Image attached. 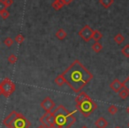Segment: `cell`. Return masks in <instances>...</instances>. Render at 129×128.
Wrapping results in <instances>:
<instances>
[{
	"label": "cell",
	"instance_id": "6da1fadb",
	"mask_svg": "<svg viewBox=\"0 0 129 128\" xmlns=\"http://www.w3.org/2000/svg\"><path fill=\"white\" fill-rule=\"evenodd\" d=\"M61 75L64 78V84H67L74 93L78 94L94 78L93 74L79 60H75Z\"/></svg>",
	"mask_w": 129,
	"mask_h": 128
},
{
	"label": "cell",
	"instance_id": "7a4b0ae2",
	"mask_svg": "<svg viewBox=\"0 0 129 128\" xmlns=\"http://www.w3.org/2000/svg\"><path fill=\"white\" fill-rule=\"evenodd\" d=\"M76 109L82 114L83 117H88L97 108V104L90 98L81 103H76Z\"/></svg>",
	"mask_w": 129,
	"mask_h": 128
},
{
	"label": "cell",
	"instance_id": "3957f363",
	"mask_svg": "<svg viewBox=\"0 0 129 128\" xmlns=\"http://www.w3.org/2000/svg\"><path fill=\"white\" fill-rule=\"evenodd\" d=\"M0 88L2 90L3 95L6 98H8L14 93L16 86H15V84L10 78H6L0 83Z\"/></svg>",
	"mask_w": 129,
	"mask_h": 128
},
{
	"label": "cell",
	"instance_id": "277c9868",
	"mask_svg": "<svg viewBox=\"0 0 129 128\" xmlns=\"http://www.w3.org/2000/svg\"><path fill=\"white\" fill-rule=\"evenodd\" d=\"M73 114L67 116V117H55L56 126H59V127H62V128H70L76 122L75 117Z\"/></svg>",
	"mask_w": 129,
	"mask_h": 128
},
{
	"label": "cell",
	"instance_id": "5b68a950",
	"mask_svg": "<svg viewBox=\"0 0 129 128\" xmlns=\"http://www.w3.org/2000/svg\"><path fill=\"white\" fill-rule=\"evenodd\" d=\"M31 125V123L24 117L22 114L19 113L16 118L13 120V122L11 124V125L8 128H29Z\"/></svg>",
	"mask_w": 129,
	"mask_h": 128
},
{
	"label": "cell",
	"instance_id": "8992f818",
	"mask_svg": "<svg viewBox=\"0 0 129 128\" xmlns=\"http://www.w3.org/2000/svg\"><path fill=\"white\" fill-rule=\"evenodd\" d=\"M93 31L94 29L89 25H85L81 30L78 32V35L84 40L85 42H89L93 38Z\"/></svg>",
	"mask_w": 129,
	"mask_h": 128
},
{
	"label": "cell",
	"instance_id": "52a82bcc",
	"mask_svg": "<svg viewBox=\"0 0 129 128\" xmlns=\"http://www.w3.org/2000/svg\"><path fill=\"white\" fill-rule=\"evenodd\" d=\"M41 107L43 109L45 110V112H52V109H54L56 107V103L50 97L47 96L41 102Z\"/></svg>",
	"mask_w": 129,
	"mask_h": 128
},
{
	"label": "cell",
	"instance_id": "ba28073f",
	"mask_svg": "<svg viewBox=\"0 0 129 128\" xmlns=\"http://www.w3.org/2000/svg\"><path fill=\"white\" fill-rule=\"evenodd\" d=\"M53 115L55 117H67V116L71 115L74 112H70L64 108L63 105H58L57 108L54 109V111H52Z\"/></svg>",
	"mask_w": 129,
	"mask_h": 128
},
{
	"label": "cell",
	"instance_id": "9c48e42d",
	"mask_svg": "<svg viewBox=\"0 0 129 128\" xmlns=\"http://www.w3.org/2000/svg\"><path fill=\"white\" fill-rule=\"evenodd\" d=\"M18 112L15 111V110H13V111L11 112V113L9 114V115L7 116V117H6V118L4 119V121H3V124H5V125L6 126V127H9L10 125H11V124L13 122V120H14L15 118H16V117L18 116Z\"/></svg>",
	"mask_w": 129,
	"mask_h": 128
},
{
	"label": "cell",
	"instance_id": "30bf717a",
	"mask_svg": "<svg viewBox=\"0 0 129 128\" xmlns=\"http://www.w3.org/2000/svg\"><path fill=\"white\" fill-rule=\"evenodd\" d=\"M110 88L115 93H118L122 88H123V84L120 82L118 78H115L111 84H110Z\"/></svg>",
	"mask_w": 129,
	"mask_h": 128
},
{
	"label": "cell",
	"instance_id": "8fae6325",
	"mask_svg": "<svg viewBox=\"0 0 129 128\" xmlns=\"http://www.w3.org/2000/svg\"><path fill=\"white\" fill-rule=\"evenodd\" d=\"M95 125L97 128H106L108 125V122L104 117H100L95 122Z\"/></svg>",
	"mask_w": 129,
	"mask_h": 128
},
{
	"label": "cell",
	"instance_id": "7c38bea8",
	"mask_svg": "<svg viewBox=\"0 0 129 128\" xmlns=\"http://www.w3.org/2000/svg\"><path fill=\"white\" fill-rule=\"evenodd\" d=\"M49 114H50V112H45V113L40 117L39 121H40V123H41L43 126H45L46 128H51L50 125V123H49V121H48Z\"/></svg>",
	"mask_w": 129,
	"mask_h": 128
},
{
	"label": "cell",
	"instance_id": "4fadbf2b",
	"mask_svg": "<svg viewBox=\"0 0 129 128\" xmlns=\"http://www.w3.org/2000/svg\"><path fill=\"white\" fill-rule=\"evenodd\" d=\"M88 99H90V97L86 94V93L81 92V93H79V94H78L77 96H76L75 102L76 103H81V102H82V101H85Z\"/></svg>",
	"mask_w": 129,
	"mask_h": 128
},
{
	"label": "cell",
	"instance_id": "5bb4252c",
	"mask_svg": "<svg viewBox=\"0 0 129 128\" xmlns=\"http://www.w3.org/2000/svg\"><path fill=\"white\" fill-rule=\"evenodd\" d=\"M51 6L55 11H59L64 6V3L62 2V0H55L51 4Z\"/></svg>",
	"mask_w": 129,
	"mask_h": 128
},
{
	"label": "cell",
	"instance_id": "9a60e30c",
	"mask_svg": "<svg viewBox=\"0 0 129 128\" xmlns=\"http://www.w3.org/2000/svg\"><path fill=\"white\" fill-rule=\"evenodd\" d=\"M55 36L58 40H64V38L67 36V33L63 29H59L56 32Z\"/></svg>",
	"mask_w": 129,
	"mask_h": 128
},
{
	"label": "cell",
	"instance_id": "2e32d148",
	"mask_svg": "<svg viewBox=\"0 0 129 128\" xmlns=\"http://www.w3.org/2000/svg\"><path fill=\"white\" fill-rule=\"evenodd\" d=\"M100 5H102V6L105 9L110 8L114 3V0H99Z\"/></svg>",
	"mask_w": 129,
	"mask_h": 128
},
{
	"label": "cell",
	"instance_id": "e0dca14e",
	"mask_svg": "<svg viewBox=\"0 0 129 128\" xmlns=\"http://www.w3.org/2000/svg\"><path fill=\"white\" fill-rule=\"evenodd\" d=\"M113 40H114L115 43H117L118 45H121L124 41H125V36H124L121 33H118L116 36H114Z\"/></svg>",
	"mask_w": 129,
	"mask_h": 128
},
{
	"label": "cell",
	"instance_id": "ac0fdd59",
	"mask_svg": "<svg viewBox=\"0 0 129 128\" xmlns=\"http://www.w3.org/2000/svg\"><path fill=\"white\" fill-rule=\"evenodd\" d=\"M91 48L95 53H98V52H100L101 51L103 50V45H102V44L99 43V42H95V43H94L93 45H92Z\"/></svg>",
	"mask_w": 129,
	"mask_h": 128
},
{
	"label": "cell",
	"instance_id": "d6986e66",
	"mask_svg": "<svg viewBox=\"0 0 129 128\" xmlns=\"http://www.w3.org/2000/svg\"><path fill=\"white\" fill-rule=\"evenodd\" d=\"M54 82H55V84L57 85V86L61 87L63 86V85H64V78H63L62 75H58V76L56 77V78L54 79Z\"/></svg>",
	"mask_w": 129,
	"mask_h": 128
},
{
	"label": "cell",
	"instance_id": "ffe728a7",
	"mask_svg": "<svg viewBox=\"0 0 129 128\" xmlns=\"http://www.w3.org/2000/svg\"><path fill=\"white\" fill-rule=\"evenodd\" d=\"M48 121L50 123V125L51 128H54L56 126V117L55 116L53 115L52 112H50L49 114V117H48Z\"/></svg>",
	"mask_w": 129,
	"mask_h": 128
},
{
	"label": "cell",
	"instance_id": "44dd1931",
	"mask_svg": "<svg viewBox=\"0 0 129 128\" xmlns=\"http://www.w3.org/2000/svg\"><path fill=\"white\" fill-rule=\"evenodd\" d=\"M102 38H103V34L99 30L95 29V30L93 31V38H92V39H94L95 42H99V40Z\"/></svg>",
	"mask_w": 129,
	"mask_h": 128
},
{
	"label": "cell",
	"instance_id": "7402d4cb",
	"mask_svg": "<svg viewBox=\"0 0 129 128\" xmlns=\"http://www.w3.org/2000/svg\"><path fill=\"white\" fill-rule=\"evenodd\" d=\"M118 96H119V98L120 99H122V100H125L127 97H128V95H129V93L127 92L126 90H125V88H122L121 90L119 91V92L118 93Z\"/></svg>",
	"mask_w": 129,
	"mask_h": 128
},
{
	"label": "cell",
	"instance_id": "603a6c76",
	"mask_svg": "<svg viewBox=\"0 0 129 128\" xmlns=\"http://www.w3.org/2000/svg\"><path fill=\"white\" fill-rule=\"evenodd\" d=\"M107 110H108V112L111 114V115L114 116L115 114L118 111V107L115 106V105H111V106H109V108H108Z\"/></svg>",
	"mask_w": 129,
	"mask_h": 128
},
{
	"label": "cell",
	"instance_id": "cb8c5ba5",
	"mask_svg": "<svg viewBox=\"0 0 129 128\" xmlns=\"http://www.w3.org/2000/svg\"><path fill=\"white\" fill-rule=\"evenodd\" d=\"M121 53L123 54L125 57L129 58V44L125 45V46L121 49Z\"/></svg>",
	"mask_w": 129,
	"mask_h": 128
},
{
	"label": "cell",
	"instance_id": "d4e9b609",
	"mask_svg": "<svg viewBox=\"0 0 129 128\" xmlns=\"http://www.w3.org/2000/svg\"><path fill=\"white\" fill-rule=\"evenodd\" d=\"M15 42L16 43H18V44H22L24 42V40H25V38H24V36L23 35H21V34H19V35H17L16 36H15Z\"/></svg>",
	"mask_w": 129,
	"mask_h": 128
},
{
	"label": "cell",
	"instance_id": "484cf974",
	"mask_svg": "<svg viewBox=\"0 0 129 128\" xmlns=\"http://www.w3.org/2000/svg\"><path fill=\"white\" fill-rule=\"evenodd\" d=\"M18 61V58L15 54H11V55L8 57V61H9L11 64H15Z\"/></svg>",
	"mask_w": 129,
	"mask_h": 128
},
{
	"label": "cell",
	"instance_id": "4316f807",
	"mask_svg": "<svg viewBox=\"0 0 129 128\" xmlns=\"http://www.w3.org/2000/svg\"><path fill=\"white\" fill-rule=\"evenodd\" d=\"M4 44H5V45H6L7 47H11L12 45H13V40L11 38H6V39L4 40Z\"/></svg>",
	"mask_w": 129,
	"mask_h": 128
},
{
	"label": "cell",
	"instance_id": "83f0119b",
	"mask_svg": "<svg viewBox=\"0 0 129 128\" xmlns=\"http://www.w3.org/2000/svg\"><path fill=\"white\" fill-rule=\"evenodd\" d=\"M122 84H123V88H125L129 93V76L122 82Z\"/></svg>",
	"mask_w": 129,
	"mask_h": 128
},
{
	"label": "cell",
	"instance_id": "f1b7e54d",
	"mask_svg": "<svg viewBox=\"0 0 129 128\" xmlns=\"http://www.w3.org/2000/svg\"><path fill=\"white\" fill-rule=\"evenodd\" d=\"M0 16L2 17V19H4V20H6L7 18H9L10 13L7 11V10H5V11H3V12L0 13Z\"/></svg>",
	"mask_w": 129,
	"mask_h": 128
},
{
	"label": "cell",
	"instance_id": "f546056e",
	"mask_svg": "<svg viewBox=\"0 0 129 128\" xmlns=\"http://www.w3.org/2000/svg\"><path fill=\"white\" fill-rule=\"evenodd\" d=\"M6 10V6L4 3V0H0V13Z\"/></svg>",
	"mask_w": 129,
	"mask_h": 128
},
{
	"label": "cell",
	"instance_id": "4dcf8cb0",
	"mask_svg": "<svg viewBox=\"0 0 129 128\" xmlns=\"http://www.w3.org/2000/svg\"><path fill=\"white\" fill-rule=\"evenodd\" d=\"M4 3H5V5H6V8H7L13 4V0H4Z\"/></svg>",
	"mask_w": 129,
	"mask_h": 128
},
{
	"label": "cell",
	"instance_id": "1f68e13d",
	"mask_svg": "<svg viewBox=\"0 0 129 128\" xmlns=\"http://www.w3.org/2000/svg\"><path fill=\"white\" fill-rule=\"evenodd\" d=\"M73 1H74V0H62V2L64 3V6H68V5H70Z\"/></svg>",
	"mask_w": 129,
	"mask_h": 128
},
{
	"label": "cell",
	"instance_id": "d6a6232c",
	"mask_svg": "<svg viewBox=\"0 0 129 128\" xmlns=\"http://www.w3.org/2000/svg\"><path fill=\"white\" fill-rule=\"evenodd\" d=\"M36 128H46V127H45V126H43V124H41V125L37 126V127H36Z\"/></svg>",
	"mask_w": 129,
	"mask_h": 128
},
{
	"label": "cell",
	"instance_id": "836d02e7",
	"mask_svg": "<svg viewBox=\"0 0 129 128\" xmlns=\"http://www.w3.org/2000/svg\"><path fill=\"white\" fill-rule=\"evenodd\" d=\"M126 112H127V114H128V115H129V106L126 108Z\"/></svg>",
	"mask_w": 129,
	"mask_h": 128
},
{
	"label": "cell",
	"instance_id": "e575fe53",
	"mask_svg": "<svg viewBox=\"0 0 129 128\" xmlns=\"http://www.w3.org/2000/svg\"><path fill=\"white\" fill-rule=\"evenodd\" d=\"M0 95H3V93H2V90H1V88H0Z\"/></svg>",
	"mask_w": 129,
	"mask_h": 128
},
{
	"label": "cell",
	"instance_id": "d590c367",
	"mask_svg": "<svg viewBox=\"0 0 129 128\" xmlns=\"http://www.w3.org/2000/svg\"><path fill=\"white\" fill-rule=\"evenodd\" d=\"M81 128H88V126H86V125H83L82 127H81Z\"/></svg>",
	"mask_w": 129,
	"mask_h": 128
},
{
	"label": "cell",
	"instance_id": "8d00e7d4",
	"mask_svg": "<svg viewBox=\"0 0 129 128\" xmlns=\"http://www.w3.org/2000/svg\"><path fill=\"white\" fill-rule=\"evenodd\" d=\"M115 128H121V127H120V126H116Z\"/></svg>",
	"mask_w": 129,
	"mask_h": 128
},
{
	"label": "cell",
	"instance_id": "74e56055",
	"mask_svg": "<svg viewBox=\"0 0 129 128\" xmlns=\"http://www.w3.org/2000/svg\"><path fill=\"white\" fill-rule=\"evenodd\" d=\"M55 128H62V127H59V126H56Z\"/></svg>",
	"mask_w": 129,
	"mask_h": 128
},
{
	"label": "cell",
	"instance_id": "f35d334b",
	"mask_svg": "<svg viewBox=\"0 0 129 128\" xmlns=\"http://www.w3.org/2000/svg\"><path fill=\"white\" fill-rule=\"evenodd\" d=\"M127 127L129 128V122H128V124H127Z\"/></svg>",
	"mask_w": 129,
	"mask_h": 128
}]
</instances>
